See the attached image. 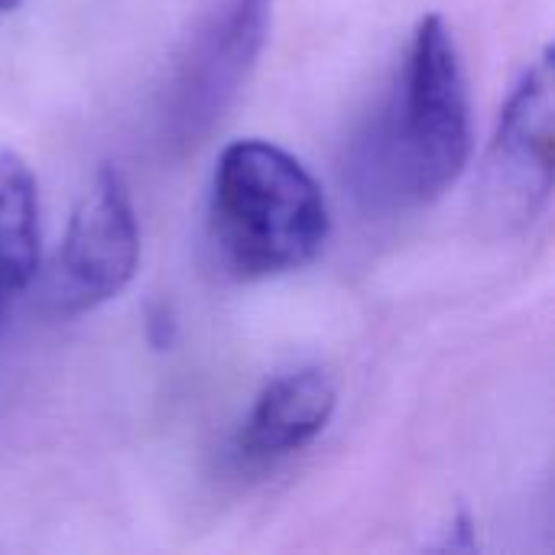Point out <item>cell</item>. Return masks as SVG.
<instances>
[{
  "instance_id": "obj_1",
  "label": "cell",
  "mask_w": 555,
  "mask_h": 555,
  "mask_svg": "<svg viewBox=\"0 0 555 555\" xmlns=\"http://www.w3.org/2000/svg\"><path fill=\"white\" fill-rule=\"evenodd\" d=\"M472 104L459 46L442 16H423L397 88L358 137L351 182L371 205H429L465 172Z\"/></svg>"
},
{
  "instance_id": "obj_2",
  "label": "cell",
  "mask_w": 555,
  "mask_h": 555,
  "mask_svg": "<svg viewBox=\"0 0 555 555\" xmlns=\"http://www.w3.org/2000/svg\"><path fill=\"white\" fill-rule=\"evenodd\" d=\"M328 202L312 172L270 140L221 150L208 231L221 267L237 280H267L309 267L328 241Z\"/></svg>"
},
{
  "instance_id": "obj_3",
  "label": "cell",
  "mask_w": 555,
  "mask_h": 555,
  "mask_svg": "<svg viewBox=\"0 0 555 555\" xmlns=\"http://www.w3.org/2000/svg\"><path fill=\"white\" fill-rule=\"evenodd\" d=\"M273 0H202L163 101L166 137L198 146L237 101L270 29Z\"/></svg>"
},
{
  "instance_id": "obj_4",
  "label": "cell",
  "mask_w": 555,
  "mask_h": 555,
  "mask_svg": "<svg viewBox=\"0 0 555 555\" xmlns=\"http://www.w3.org/2000/svg\"><path fill=\"white\" fill-rule=\"evenodd\" d=\"M140 263V224L130 185L114 166H101L91 192L72 211L68 231L49 270L46 299L62 319L91 312L120 296Z\"/></svg>"
},
{
  "instance_id": "obj_5",
  "label": "cell",
  "mask_w": 555,
  "mask_h": 555,
  "mask_svg": "<svg viewBox=\"0 0 555 555\" xmlns=\"http://www.w3.org/2000/svg\"><path fill=\"white\" fill-rule=\"evenodd\" d=\"M553 137L555 65L553 49H543L504 104L485 159L481 208L504 231L533 224L546 208L555 172Z\"/></svg>"
},
{
  "instance_id": "obj_6",
  "label": "cell",
  "mask_w": 555,
  "mask_h": 555,
  "mask_svg": "<svg viewBox=\"0 0 555 555\" xmlns=\"http://www.w3.org/2000/svg\"><path fill=\"white\" fill-rule=\"evenodd\" d=\"M338 403V387L322 367H302L270 380L237 436L247 465H273L306 449L325 433Z\"/></svg>"
},
{
  "instance_id": "obj_7",
  "label": "cell",
  "mask_w": 555,
  "mask_h": 555,
  "mask_svg": "<svg viewBox=\"0 0 555 555\" xmlns=\"http://www.w3.org/2000/svg\"><path fill=\"white\" fill-rule=\"evenodd\" d=\"M39 270V185L29 163L0 150V286H29Z\"/></svg>"
},
{
  "instance_id": "obj_8",
  "label": "cell",
  "mask_w": 555,
  "mask_h": 555,
  "mask_svg": "<svg viewBox=\"0 0 555 555\" xmlns=\"http://www.w3.org/2000/svg\"><path fill=\"white\" fill-rule=\"evenodd\" d=\"M146 338L156 351H166L176 341V315L166 302L150 306L146 312Z\"/></svg>"
},
{
  "instance_id": "obj_9",
  "label": "cell",
  "mask_w": 555,
  "mask_h": 555,
  "mask_svg": "<svg viewBox=\"0 0 555 555\" xmlns=\"http://www.w3.org/2000/svg\"><path fill=\"white\" fill-rule=\"evenodd\" d=\"M16 7H20V0H0V13H10Z\"/></svg>"
},
{
  "instance_id": "obj_10",
  "label": "cell",
  "mask_w": 555,
  "mask_h": 555,
  "mask_svg": "<svg viewBox=\"0 0 555 555\" xmlns=\"http://www.w3.org/2000/svg\"><path fill=\"white\" fill-rule=\"evenodd\" d=\"M3 296H7V289H3V286H0V306H3Z\"/></svg>"
}]
</instances>
